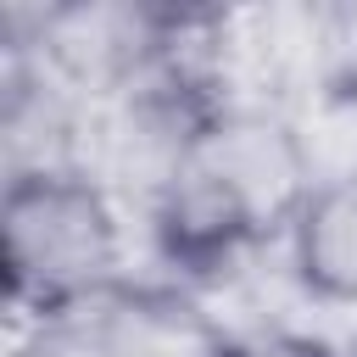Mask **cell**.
Masks as SVG:
<instances>
[{
    "label": "cell",
    "instance_id": "obj_1",
    "mask_svg": "<svg viewBox=\"0 0 357 357\" xmlns=\"http://www.w3.org/2000/svg\"><path fill=\"white\" fill-rule=\"evenodd\" d=\"M318 167L312 134L279 95L229 89L190 128L139 206V229L162 262V279L206 296L251 257L279 251Z\"/></svg>",
    "mask_w": 357,
    "mask_h": 357
},
{
    "label": "cell",
    "instance_id": "obj_2",
    "mask_svg": "<svg viewBox=\"0 0 357 357\" xmlns=\"http://www.w3.org/2000/svg\"><path fill=\"white\" fill-rule=\"evenodd\" d=\"M128 279V201L89 162L6 173L0 290L17 329L73 324Z\"/></svg>",
    "mask_w": 357,
    "mask_h": 357
},
{
    "label": "cell",
    "instance_id": "obj_3",
    "mask_svg": "<svg viewBox=\"0 0 357 357\" xmlns=\"http://www.w3.org/2000/svg\"><path fill=\"white\" fill-rule=\"evenodd\" d=\"M78 335L84 357H234L240 329H229L201 290L162 273H134L78 318Z\"/></svg>",
    "mask_w": 357,
    "mask_h": 357
},
{
    "label": "cell",
    "instance_id": "obj_4",
    "mask_svg": "<svg viewBox=\"0 0 357 357\" xmlns=\"http://www.w3.org/2000/svg\"><path fill=\"white\" fill-rule=\"evenodd\" d=\"M284 279L301 301L357 312V151L324 162L284 229Z\"/></svg>",
    "mask_w": 357,
    "mask_h": 357
},
{
    "label": "cell",
    "instance_id": "obj_5",
    "mask_svg": "<svg viewBox=\"0 0 357 357\" xmlns=\"http://www.w3.org/2000/svg\"><path fill=\"white\" fill-rule=\"evenodd\" d=\"M234 357H346L335 351L324 335L312 329H290V324H268V329H240L234 335Z\"/></svg>",
    "mask_w": 357,
    "mask_h": 357
},
{
    "label": "cell",
    "instance_id": "obj_6",
    "mask_svg": "<svg viewBox=\"0 0 357 357\" xmlns=\"http://www.w3.org/2000/svg\"><path fill=\"white\" fill-rule=\"evenodd\" d=\"M346 357H357V346H351V351H346Z\"/></svg>",
    "mask_w": 357,
    "mask_h": 357
}]
</instances>
